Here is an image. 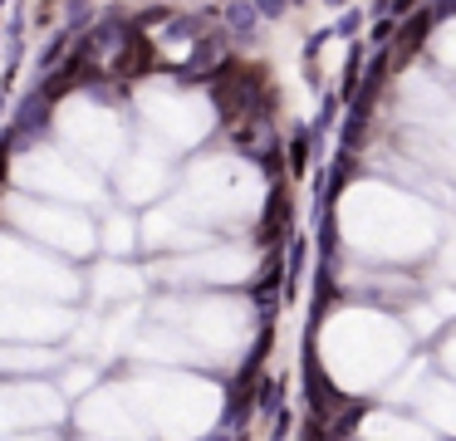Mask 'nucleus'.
I'll list each match as a JSON object with an SVG mask.
<instances>
[{
    "instance_id": "obj_1",
    "label": "nucleus",
    "mask_w": 456,
    "mask_h": 441,
    "mask_svg": "<svg viewBox=\"0 0 456 441\" xmlns=\"http://www.w3.org/2000/svg\"><path fill=\"white\" fill-rule=\"evenodd\" d=\"M437 49H442V59H447V64H456V25L442 30V44H437Z\"/></svg>"
}]
</instances>
